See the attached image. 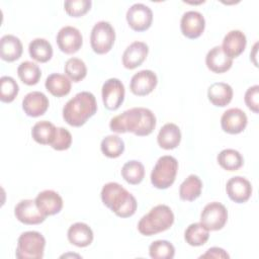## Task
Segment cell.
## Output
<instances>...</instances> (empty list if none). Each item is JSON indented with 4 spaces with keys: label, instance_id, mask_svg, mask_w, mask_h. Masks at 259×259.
<instances>
[{
    "label": "cell",
    "instance_id": "obj_1",
    "mask_svg": "<svg viewBox=\"0 0 259 259\" xmlns=\"http://www.w3.org/2000/svg\"><path fill=\"white\" fill-rule=\"evenodd\" d=\"M156 126L154 113L144 107H133L111 118L109 127L112 132L123 134L134 133L136 136L143 137L150 135Z\"/></svg>",
    "mask_w": 259,
    "mask_h": 259
},
{
    "label": "cell",
    "instance_id": "obj_2",
    "mask_svg": "<svg viewBox=\"0 0 259 259\" xmlns=\"http://www.w3.org/2000/svg\"><path fill=\"white\" fill-rule=\"evenodd\" d=\"M102 202L117 217H132L138 206L135 196L116 182H108L101 189Z\"/></svg>",
    "mask_w": 259,
    "mask_h": 259
},
{
    "label": "cell",
    "instance_id": "obj_3",
    "mask_svg": "<svg viewBox=\"0 0 259 259\" xmlns=\"http://www.w3.org/2000/svg\"><path fill=\"white\" fill-rule=\"evenodd\" d=\"M97 110L95 96L88 91L77 93L63 107V117L72 126H81Z\"/></svg>",
    "mask_w": 259,
    "mask_h": 259
},
{
    "label": "cell",
    "instance_id": "obj_4",
    "mask_svg": "<svg viewBox=\"0 0 259 259\" xmlns=\"http://www.w3.org/2000/svg\"><path fill=\"white\" fill-rule=\"evenodd\" d=\"M174 223V213L168 205L158 204L138 224L139 232L144 236H152L168 230Z\"/></svg>",
    "mask_w": 259,
    "mask_h": 259
},
{
    "label": "cell",
    "instance_id": "obj_5",
    "mask_svg": "<svg viewBox=\"0 0 259 259\" xmlns=\"http://www.w3.org/2000/svg\"><path fill=\"white\" fill-rule=\"evenodd\" d=\"M45 237L35 231L22 233L17 241L15 255L18 259H40L44 257Z\"/></svg>",
    "mask_w": 259,
    "mask_h": 259
},
{
    "label": "cell",
    "instance_id": "obj_6",
    "mask_svg": "<svg viewBox=\"0 0 259 259\" xmlns=\"http://www.w3.org/2000/svg\"><path fill=\"white\" fill-rule=\"evenodd\" d=\"M178 170L177 160L169 155L162 156L156 162L151 172V182L159 189L170 187L174 181Z\"/></svg>",
    "mask_w": 259,
    "mask_h": 259
},
{
    "label": "cell",
    "instance_id": "obj_7",
    "mask_svg": "<svg viewBox=\"0 0 259 259\" xmlns=\"http://www.w3.org/2000/svg\"><path fill=\"white\" fill-rule=\"evenodd\" d=\"M115 40V31L112 25L104 20L94 24L90 34V44L92 50L98 54L108 53Z\"/></svg>",
    "mask_w": 259,
    "mask_h": 259
},
{
    "label": "cell",
    "instance_id": "obj_8",
    "mask_svg": "<svg viewBox=\"0 0 259 259\" xmlns=\"http://www.w3.org/2000/svg\"><path fill=\"white\" fill-rule=\"evenodd\" d=\"M228 210L226 206L218 201L206 204L200 214V223L208 231L221 230L227 223Z\"/></svg>",
    "mask_w": 259,
    "mask_h": 259
},
{
    "label": "cell",
    "instance_id": "obj_9",
    "mask_svg": "<svg viewBox=\"0 0 259 259\" xmlns=\"http://www.w3.org/2000/svg\"><path fill=\"white\" fill-rule=\"evenodd\" d=\"M104 106L109 110H116L124 99V86L117 78L106 80L101 89Z\"/></svg>",
    "mask_w": 259,
    "mask_h": 259
},
{
    "label": "cell",
    "instance_id": "obj_10",
    "mask_svg": "<svg viewBox=\"0 0 259 259\" xmlns=\"http://www.w3.org/2000/svg\"><path fill=\"white\" fill-rule=\"evenodd\" d=\"M126 20L134 30L144 31L152 24L153 12L151 8L145 4L135 3L126 11Z\"/></svg>",
    "mask_w": 259,
    "mask_h": 259
},
{
    "label": "cell",
    "instance_id": "obj_11",
    "mask_svg": "<svg viewBox=\"0 0 259 259\" xmlns=\"http://www.w3.org/2000/svg\"><path fill=\"white\" fill-rule=\"evenodd\" d=\"M59 49L65 54H74L80 50L83 37L78 28L70 25L62 27L57 34Z\"/></svg>",
    "mask_w": 259,
    "mask_h": 259
},
{
    "label": "cell",
    "instance_id": "obj_12",
    "mask_svg": "<svg viewBox=\"0 0 259 259\" xmlns=\"http://www.w3.org/2000/svg\"><path fill=\"white\" fill-rule=\"evenodd\" d=\"M14 214L16 219L25 225H37L46 220V215L37 207L35 200L23 199L19 201L15 208Z\"/></svg>",
    "mask_w": 259,
    "mask_h": 259
},
{
    "label": "cell",
    "instance_id": "obj_13",
    "mask_svg": "<svg viewBox=\"0 0 259 259\" xmlns=\"http://www.w3.org/2000/svg\"><path fill=\"white\" fill-rule=\"evenodd\" d=\"M205 20L203 15L194 10L183 13L180 21V28L183 35L188 38H197L204 30Z\"/></svg>",
    "mask_w": 259,
    "mask_h": 259
},
{
    "label": "cell",
    "instance_id": "obj_14",
    "mask_svg": "<svg viewBox=\"0 0 259 259\" xmlns=\"http://www.w3.org/2000/svg\"><path fill=\"white\" fill-rule=\"evenodd\" d=\"M157 83L158 78L153 71L142 70L132 77L130 88L135 95L145 96L155 89Z\"/></svg>",
    "mask_w": 259,
    "mask_h": 259
},
{
    "label": "cell",
    "instance_id": "obj_15",
    "mask_svg": "<svg viewBox=\"0 0 259 259\" xmlns=\"http://www.w3.org/2000/svg\"><path fill=\"white\" fill-rule=\"evenodd\" d=\"M226 191L233 201L243 203L250 198L252 194V185L248 179L242 176H234L228 180Z\"/></svg>",
    "mask_w": 259,
    "mask_h": 259
},
{
    "label": "cell",
    "instance_id": "obj_16",
    "mask_svg": "<svg viewBox=\"0 0 259 259\" xmlns=\"http://www.w3.org/2000/svg\"><path fill=\"white\" fill-rule=\"evenodd\" d=\"M247 115L240 108H230L226 110L221 117V125L223 131L232 135L243 132L247 125Z\"/></svg>",
    "mask_w": 259,
    "mask_h": 259
},
{
    "label": "cell",
    "instance_id": "obj_17",
    "mask_svg": "<svg viewBox=\"0 0 259 259\" xmlns=\"http://www.w3.org/2000/svg\"><path fill=\"white\" fill-rule=\"evenodd\" d=\"M34 200L39 210L46 217L60 212L63 207V199L61 195L54 190L47 189L39 192Z\"/></svg>",
    "mask_w": 259,
    "mask_h": 259
},
{
    "label": "cell",
    "instance_id": "obj_18",
    "mask_svg": "<svg viewBox=\"0 0 259 259\" xmlns=\"http://www.w3.org/2000/svg\"><path fill=\"white\" fill-rule=\"evenodd\" d=\"M49 107L48 97L39 91L27 93L22 100V108L24 112L31 117L42 115Z\"/></svg>",
    "mask_w": 259,
    "mask_h": 259
},
{
    "label": "cell",
    "instance_id": "obj_19",
    "mask_svg": "<svg viewBox=\"0 0 259 259\" xmlns=\"http://www.w3.org/2000/svg\"><path fill=\"white\" fill-rule=\"evenodd\" d=\"M149 48L143 41L132 42L123 52L122 64L126 69H135L142 65L148 56Z\"/></svg>",
    "mask_w": 259,
    "mask_h": 259
},
{
    "label": "cell",
    "instance_id": "obj_20",
    "mask_svg": "<svg viewBox=\"0 0 259 259\" xmlns=\"http://www.w3.org/2000/svg\"><path fill=\"white\" fill-rule=\"evenodd\" d=\"M205 64L210 71L221 74L227 72L232 67L233 59L223 51L221 46H215L206 54Z\"/></svg>",
    "mask_w": 259,
    "mask_h": 259
},
{
    "label": "cell",
    "instance_id": "obj_21",
    "mask_svg": "<svg viewBox=\"0 0 259 259\" xmlns=\"http://www.w3.org/2000/svg\"><path fill=\"white\" fill-rule=\"evenodd\" d=\"M247 39L246 35L244 32L238 29H234L229 31L224 39H223V45L222 49L223 51L230 57V58H237L240 56L245 48H246Z\"/></svg>",
    "mask_w": 259,
    "mask_h": 259
},
{
    "label": "cell",
    "instance_id": "obj_22",
    "mask_svg": "<svg viewBox=\"0 0 259 259\" xmlns=\"http://www.w3.org/2000/svg\"><path fill=\"white\" fill-rule=\"evenodd\" d=\"M22 44L13 34H5L0 39V57L6 62H14L22 54Z\"/></svg>",
    "mask_w": 259,
    "mask_h": 259
},
{
    "label": "cell",
    "instance_id": "obj_23",
    "mask_svg": "<svg viewBox=\"0 0 259 259\" xmlns=\"http://www.w3.org/2000/svg\"><path fill=\"white\" fill-rule=\"evenodd\" d=\"M181 141V132L178 125L172 122L164 124L159 131L157 142L159 146L165 150L175 149Z\"/></svg>",
    "mask_w": 259,
    "mask_h": 259
},
{
    "label": "cell",
    "instance_id": "obj_24",
    "mask_svg": "<svg viewBox=\"0 0 259 259\" xmlns=\"http://www.w3.org/2000/svg\"><path fill=\"white\" fill-rule=\"evenodd\" d=\"M68 240L77 247H87L93 241V232L85 223H75L68 230Z\"/></svg>",
    "mask_w": 259,
    "mask_h": 259
},
{
    "label": "cell",
    "instance_id": "obj_25",
    "mask_svg": "<svg viewBox=\"0 0 259 259\" xmlns=\"http://www.w3.org/2000/svg\"><path fill=\"white\" fill-rule=\"evenodd\" d=\"M207 97L213 105L224 107L231 102L233 98V89L227 83L215 82L208 87Z\"/></svg>",
    "mask_w": 259,
    "mask_h": 259
},
{
    "label": "cell",
    "instance_id": "obj_26",
    "mask_svg": "<svg viewBox=\"0 0 259 259\" xmlns=\"http://www.w3.org/2000/svg\"><path fill=\"white\" fill-rule=\"evenodd\" d=\"M45 86L52 95L62 97L69 94L71 90V81L63 74L53 73L47 77Z\"/></svg>",
    "mask_w": 259,
    "mask_h": 259
},
{
    "label": "cell",
    "instance_id": "obj_27",
    "mask_svg": "<svg viewBox=\"0 0 259 259\" xmlns=\"http://www.w3.org/2000/svg\"><path fill=\"white\" fill-rule=\"evenodd\" d=\"M57 135V127L48 120L37 121L31 130L33 140L41 145H52Z\"/></svg>",
    "mask_w": 259,
    "mask_h": 259
},
{
    "label": "cell",
    "instance_id": "obj_28",
    "mask_svg": "<svg viewBox=\"0 0 259 259\" xmlns=\"http://www.w3.org/2000/svg\"><path fill=\"white\" fill-rule=\"evenodd\" d=\"M202 189V181L197 175H189L179 187V196L182 200L193 201L196 199Z\"/></svg>",
    "mask_w": 259,
    "mask_h": 259
},
{
    "label": "cell",
    "instance_id": "obj_29",
    "mask_svg": "<svg viewBox=\"0 0 259 259\" xmlns=\"http://www.w3.org/2000/svg\"><path fill=\"white\" fill-rule=\"evenodd\" d=\"M28 52L30 57L39 63H46L53 57V47L45 38H34L29 42Z\"/></svg>",
    "mask_w": 259,
    "mask_h": 259
},
{
    "label": "cell",
    "instance_id": "obj_30",
    "mask_svg": "<svg viewBox=\"0 0 259 259\" xmlns=\"http://www.w3.org/2000/svg\"><path fill=\"white\" fill-rule=\"evenodd\" d=\"M209 238V231L201 224L194 223L187 227L184 233V239L190 246H202Z\"/></svg>",
    "mask_w": 259,
    "mask_h": 259
},
{
    "label": "cell",
    "instance_id": "obj_31",
    "mask_svg": "<svg viewBox=\"0 0 259 259\" xmlns=\"http://www.w3.org/2000/svg\"><path fill=\"white\" fill-rule=\"evenodd\" d=\"M218 162L228 171H236L243 166L244 159L242 155L234 149H225L218 155Z\"/></svg>",
    "mask_w": 259,
    "mask_h": 259
},
{
    "label": "cell",
    "instance_id": "obj_32",
    "mask_svg": "<svg viewBox=\"0 0 259 259\" xmlns=\"http://www.w3.org/2000/svg\"><path fill=\"white\" fill-rule=\"evenodd\" d=\"M19 79L26 85H35L41 76L39 67L30 61L22 62L17 68Z\"/></svg>",
    "mask_w": 259,
    "mask_h": 259
},
{
    "label": "cell",
    "instance_id": "obj_33",
    "mask_svg": "<svg viewBox=\"0 0 259 259\" xmlns=\"http://www.w3.org/2000/svg\"><path fill=\"white\" fill-rule=\"evenodd\" d=\"M121 175L123 179L130 184H139L145 176L144 165L137 160L126 162L121 168Z\"/></svg>",
    "mask_w": 259,
    "mask_h": 259
},
{
    "label": "cell",
    "instance_id": "obj_34",
    "mask_svg": "<svg viewBox=\"0 0 259 259\" xmlns=\"http://www.w3.org/2000/svg\"><path fill=\"white\" fill-rule=\"evenodd\" d=\"M100 149L106 157L117 158L124 151V143L118 136L109 135L101 141Z\"/></svg>",
    "mask_w": 259,
    "mask_h": 259
},
{
    "label": "cell",
    "instance_id": "obj_35",
    "mask_svg": "<svg viewBox=\"0 0 259 259\" xmlns=\"http://www.w3.org/2000/svg\"><path fill=\"white\" fill-rule=\"evenodd\" d=\"M65 73L73 81L79 82L86 77L87 68L85 63L78 58H70L65 63Z\"/></svg>",
    "mask_w": 259,
    "mask_h": 259
},
{
    "label": "cell",
    "instance_id": "obj_36",
    "mask_svg": "<svg viewBox=\"0 0 259 259\" xmlns=\"http://www.w3.org/2000/svg\"><path fill=\"white\" fill-rule=\"evenodd\" d=\"M149 254L154 259H172L175 255V248L166 240H158L150 245Z\"/></svg>",
    "mask_w": 259,
    "mask_h": 259
},
{
    "label": "cell",
    "instance_id": "obj_37",
    "mask_svg": "<svg viewBox=\"0 0 259 259\" xmlns=\"http://www.w3.org/2000/svg\"><path fill=\"white\" fill-rule=\"evenodd\" d=\"M19 91L18 84L10 76L0 78V99L3 102L9 103L15 99Z\"/></svg>",
    "mask_w": 259,
    "mask_h": 259
},
{
    "label": "cell",
    "instance_id": "obj_38",
    "mask_svg": "<svg viewBox=\"0 0 259 259\" xmlns=\"http://www.w3.org/2000/svg\"><path fill=\"white\" fill-rule=\"evenodd\" d=\"M90 0H67L64 2L66 12L73 17L84 15L91 7Z\"/></svg>",
    "mask_w": 259,
    "mask_h": 259
},
{
    "label": "cell",
    "instance_id": "obj_39",
    "mask_svg": "<svg viewBox=\"0 0 259 259\" xmlns=\"http://www.w3.org/2000/svg\"><path fill=\"white\" fill-rule=\"evenodd\" d=\"M72 144V135L65 127H57V135L52 143V148L57 151H63L70 148Z\"/></svg>",
    "mask_w": 259,
    "mask_h": 259
},
{
    "label": "cell",
    "instance_id": "obj_40",
    "mask_svg": "<svg viewBox=\"0 0 259 259\" xmlns=\"http://www.w3.org/2000/svg\"><path fill=\"white\" fill-rule=\"evenodd\" d=\"M258 96H259V86L254 85L247 89V91L245 93V97H244L245 103L248 106V108L251 109L255 113H258V111H259Z\"/></svg>",
    "mask_w": 259,
    "mask_h": 259
},
{
    "label": "cell",
    "instance_id": "obj_41",
    "mask_svg": "<svg viewBox=\"0 0 259 259\" xmlns=\"http://www.w3.org/2000/svg\"><path fill=\"white\" fill-rule=\"evenodd\" d=\"M229 258V254L222 248L219 247H212L209 248L203 255L200 256V258Z\"/></svg>",
    "mask_w": 259,
    "mask_h": 259
}]
</instances>
